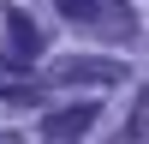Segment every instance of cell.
<instances>
[{
    "label": "cell",
    "mask_w": 149,
    "mask_h": 144,
    "mask_svg": "<svg viewBox=\"0 0 149 144\" xmlns=\"http://www.w3.org/2000/svg\"><path fill=\"white\" fill-rule=\"evenodd\" d=\"M90 126H95V102H72V108H60V114H48V120H42V138L66 144V138H84Z\"/></svg>",
    "instance_id": "1"
},
{
    "label": "cell",
    "mask_w": 149,
    "mask_h": 144,
    "mask_svg": "<svg viewBox=\"0 0 149 144\" xmlns=\"http://www.w3.org/2000/svg\"><path fill=\"white\" fill-rule=\"evenodd\" d=\"M36 54H42L36 24H30V18H6V60H12V66H30Z\"/></svg>",
    "instance_id": "2"
},
{
    "label": "cell",
    "mask_w": 149,
    "mask_h": 144,
    "mask_svg": "<svg viewBox=\"0 0 149 144\" xmlns=\"http://www.w3.org/2000/svg\"><path fill=\"white\" fill-rule=\"evenodd\" d=\"M54 78H102V84H113L119 66H107V60H60Z\"/></svg>",
    "instance_id": "3"
},
{
    "label": "cell",
    "mask_w": 149,
    "mask_h": 144,
    "mask_svg": "<svg viewBox=\"0 0 149 144\" xmlns=\"http://www.w3.org/2000/svg\"><path fill=\"white\" fill-rule=\"evenodd\" d=\"M60 12H66V18H78V24H90L95 12H102V0H60Z\"/></svg>",
    "instance_id": "4"
}]
</instances>
